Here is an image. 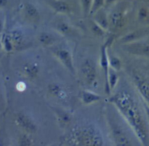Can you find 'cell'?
<instances>
[{"label": "cell", "mask_w": 149, "mask_h": 146, "mask_svg": "<svg viewBox=\"0 0 149 146\" xmlns=\"http://www.w3.org/2000/svg\"><path fill=\"white\" fill-rule=\"evenodd\" d=\"M143 146H149V124L144 101L136 89L130 86L119 88L109 98Z\"/></svg>", "instance_id": "cell-1"}, {"label": "cell", "mask_w": 149, "mask_h": 146, "mask_svg": "<svg viewBox=\"0 0 149 146\" xmlns=\"http://www.w3.org/2000/svg\"><path fill=\"white\" fill-rule=\"evenodd\" d=\"M71 146H104V137L97 124L90 121L76 124L66 137Z\"/></svg>", "instance_id": "cell-2"}, {"label": "cell", "mask_w": 149, "mask_h": 146, "mask_svg": "<svg viewBox=\"0 0 149 146\" xmlns=\"http://www.w3.org/2000/svg\"><path fill=\"white\" fill-rule=\"evenodd\" d=\"M111 107L106 109V119L114 146H133L130 134L125 126L126 121L113 105Z\"/></svg>", "instance_id": "cell-3"}, {"label": "cell", "mask_w": 149, "mask_h": 146, "mask_svg": "<svg viewBox=\"0 0 149 146\" xmlns=\"http://www.w3.org/2000/svg\"><path fill=\"white\" fill-rule=\"evenodd\" d=\"M143 67L132 69L130 78L132 85L141 97L149 106V62Z\"/></svg>", "instance_id": "cell-4"}, {"label": "cell", "mask_w": 149, "mask_h": 146, "mask_svg": "<svg viewBox=\"0 0 149 146\" xmlns=\"http://www.w3.org/2000/svg\"><path fill=\"white\" fill-rule=\"evenodd\" d=\"M80 75L86 86L90 88L95 87L97 83L98 73L96 63L93 58H87L81 62Z\"/></svg>", "instance_id": "cell-5"}, {"label": "cell", "mask_w": 149, "mask_h": 146, "mask_svg": "<svg viewBox=\"0 0 149 146\" xmlns=\"http://www.w3.org/2000/svg\"><path fill=\"white\" fill-rule=\"evenodd\" d=\"M123 49L130 55L149 60V35L137 40L125 43Z\"/></svg>", "instance_id": "cell-6"}, {"label": "cell", "mask_w": 149, "mask_h": 146, "mask_svg": "<svg viewBox=\"0 0 149 146\" xmlns=\"http://www.w3.org/2000/svg\"><path fill=\"white\" fill-rule=\"evenodd\" d=\"M15 123L22 130L28 134H33L37 130L36 121L27 112L20 111L15 115Z\"/></svg>", "instance_id": "cell-7"}, {"label": "cell", "mask_w": 149, "mask_h": 146, "mask_svg": "<svg viewBox=\"0 0 149 146\" xmlns=\"http://www.w3.org/2000/svg\"><path fill=\"white\" fill-rule=\"evenodd\" d=\"M53 55L71 74L75 73L74 58L69 50L63 48H57L53 51Z\"/></svg>", "instance_id": "cell-8"}, {"label": "cell", "mask_w": 149, "mask_h": 146, "mask_svg": "<svg viewBox=\"0 0 149 146\" xmlns=\"http://www.w3.org/2000/svg\"><path fill=\"white\" fill-rule=\"evenodd\" d=\"M127 23V17L125 11L117 7L109 15V29L112 32H116L125 27Z\"/></svg>", "instance_id": "cell-9"}, {"label": "cell", "mask_w": 149, "mask_h": 146, "mask_svg": "<svg viewBox=\"0 0 149 146\" xmlns=\"http://www.w3.org/2000/svg\"><path fill=\"white\" fill-rule=\"evenodd\" d=\"M22 74L29 80H33L37 78L40 72V65L34 61H27L22 65Z\"/></svg>", "instance_id": "cell-10"}, {"label": "cell", "mask_w": 149, "mask_h": 146, "mask_svg": "<svg viewBox=\"0 0 149 146\" xmlns=\"http://www.w3.org/2000/svg\"><path fill=\"white\" fill-rule=\"evenodd\" d=\"M93 20L99 26L108 31L109 29V15L107 12L103 8L97 10L93 14Z\"/></svg>", "instance_id": "cell-11"}, {"label": "cell", "mask_w": 149, "mask_h": 146, "mask_svg": "<svg viewBox=\"0 0 149 146\" xmlns=\"http://www.w3.org/2000/svg\"><path fill=\"white\" fill-rule=\"evenodd\" d=\"M47 92L52 97L60 99H66L67 92L62 85L58 83H49L47 86Z\"/></svg>", "instance_id": "cell-12"}, {"label": "cell", "mask_w": 149, "mask_h": 146, "mask_svg": "<svg viewBox=\"0 0 149 146\" xmlns=\"http://www.w3.org/2000/svg\"><path fill=\"white\" fill-rule=\"evenodd\" d=\"M100 65L102 70L104 72L105 76V85L107 83L108 74L109 70V53L107 50V43L104 44L100 49Z\"/></svg>", "instance_id": "cell-13"}, {"label": "cell", "mask_w": 149, "mask_h": 146, "mask_svg": "<svg viewBox=\"0 0 149 146\" xmlns=\"http://www.w3.org/2000/svg\"><path fill=\"white\" fill-rule=\"evenodd\" d=\"M80 99L85 105H90L101 100L102 96L91 90H84L81 92Z\"/></svg>", "instance_id": "cell-14"}, {"label": "cell", "mask_w": 149, "mask_h": 146, "mask_svg": "<svg viewBox=\"0 0 149 146\" xmlns=\"http://www.w3.org/2000/svg\"><path fill=\"white\" fill-rule=\"evenodd\" d=\"M48 3L52 10L58 13L66 14L71 11V8L68 3L63 0H49Z\"/></svg>", "instance_id": "cell-15"}, {"label": "cell", "mask_w": 149, "mask_h": 146, "mask_svg": "<svg viewBox=\"0 0 149 146\" xmlns=\"http://www.w3.org/2000/svg\"><path fill=\"white\" fill-rule=\"evenodd\" d=\"M54 112L56 115L57 120L61 125L65 126L69 124L71 121V115L67 111L60 109L59 107H55L54 109Z\"/></svg>", "instance_id": "cell-16"}, {"label": "cell", "mask_w": 149, "mask_h": 146, "mask_svg": "<svg viewBox=\"0 0 149 146\" xmlns=\"http://www.w3.org/2000/svg\"><path fill=\"white\" fill-rule=\"evenodd\" d=\"M23 10L26 17L33 21H36L39 18V12L35 7L34 4L30 2H27L24 4Z\"/></svg>", "instance_id": "cell-17"}, {"label": "cell", "mask_w": 149, "mask_h": 146, "mask_svg": "<svg viewBox=\"0 0 149 146\" xmlns=\"http://www.w3.org/2000/svg\"><path fill=\"white\" fill-rule=\"evenodd\" d=\"M11 40L13 42L14 48H18L23 45L24 42V34L23 32L20 29H14L10 32V34Z\"/></svg>", "instance_id": "cell-18"}, {"label": "cell", "mask_w": 149, "mask_h": 146, "mask_svg": "<svg viewBox=\"0 0 149 146\" xmlns=\"http://www.w3.org/2000/svg\"><path fill=\"white\" fill-rule=\"evenodd\" d=\"M38 41L42 45H44L45 47L51 46L53 45L55 42V38L53 36V34L49 33V32H41L38 35Z\"/></svg>", "instance_id": "cell-19"}, {"label": "cell", "mask_w": 149, "mask_h": 146, "mask_svg": "<svg viewBox=\"0 0 149 146\" xmlns=\"http://www.w3.org/2000/svg\"><path fill=\"white\" fill-rule=\"evenodd\" d=\"M55 29L62 35H69L72 33V28L65 21H60L55 24Z\"/></svg>", "instance_id": "cell-20"}, {"label": "cell", "mask_w": 149, "mask_h": 146, "mask_svg": "<svg viewBox=\"0 0 149 146\" xmlns=\"http://www.w3.org/2000/svg\"><path fill=\"white\" fill-rule=\"evenodd\" d=\"M109 66L111 68L113 69L116 70V71L119 72L121 70L122 67V61L120 58L116 55H109Z\"/></svg>", "instance_id": "cell-21"}, {"label": "cell", "mask_w": 149, "mask_h": 146, "mask_svg": "<svg viewBox=\"0 0 149 146\" xmlns=\"http://www.w3.org/2000/svg\"><path fill=\"white\" fill-rule=\"evenodd\" d=\"M1 45H2V48L5 52L11 53L15 49L14 45H13V42L11 40L10 35L5 34L3 36L2 39L1 40Z\"/></svg>", "instance_id": "cell-22"}, {"label": "cell", "mask_w": 149, "mask_h": 146, "mask_svg": "<svg viewBox=\"0 0 149 146\" xmlns=\"http://www.w3.org/2000/svg\"><path fill=\"white\" fill-rule=\"evenodd\" d=\"M81 4L83 14L86 16L90 14L92 4H93V0H81Z\"/></svg>", "instance_id": "cell-23"}, {"label": "cell", "mask_w": 149, "mask_h": 146, "mask_svg": "<svg viewBox=\"0 0 149 146\" xmlns=\"http://www.w3.org/2000/svg\"><path fill=\"white\" fill-rule=\"evenodd\" d=\"M91 30L93 32V33L94 34H95L96 36H104V34H106V31H105L104 29H102L100 26H99L94 20H93V21L91 22Z\"/></svg>", "instance_id": "cell-24"}, {"label": "cell", "mask_w": 149, "mask_h": 146, "mask_svg": "<svg viewBox=\"0 0 149 146\" xmlns=\"http://www.w3.org/2000/svg\"><path fill=\"white\" fill-rule=\"evenodd\" d=\"M105 0H93V4H92L91 11L90 14H94L97 10H100L104 7Z\"/></svg>", "instance_id": "cell-25"}, {"label": "cell", "mask_w": 149, "mask_h": 146, "mask_svg": "<svg viewBox=\"0 0 149 146\" xmlns=\"http://www.w3.org/2000/svg\"><path fill=\"white\" fill-rule=\"evenodd\" d=\"M31 140L28 134H23L19 139V146H30Z\"/></svg>", "instance_id": "cell-26"}, {"label": "cell", "mask_w": 149, "mask_h": 146, "mask_svg": "<svg viewBox=\"0 0 149 146\" xmlns=\"http://www.w3.org/2000/svg\"><path fill=\"white\" fill-rule=\"evenodd\" d=\"M118 0H105L104 7H109V6L113 5V4L116 3Z\"/></svg>", "instance_id": "cell-27"}, {"label": "cell", "mask_w": 149, "mask_h": 146, "mask_svg": "<svg viewBox=\"0 0 149 146\" xmlns=\"http://www.w3.org/2000/svg\"><path fill=\"white\" fill-rule=\"evenodd\" d=\"M7 4V0H0V7H5Z\"/></svg>", "instance_id": "cell-28"}, {"label": "cell", "mask_w": 149, "mask_h": 146, "mask_svg": "<svg viewBox=\"0 0 149 146\" xmlns=\"http://www.w3.org/2000/svg\"><path fill=\"white\" fill-rule=\"evenodd\" d=\"M4 22L1 19H0V34H1L3 32V30H4Z\"/></svg>", "instance_id": "cell-29"}, {"label": "cell", "mask_w": 149, "mask_h": 146, "mask_svg": "<svg viewBox=\"0 0 149 146\" xmlns=\"http://www.w3.org/2000/svg\"><path fill=\"white\" fill-rule=\"evenodd\" d=\"M2 50H3L2 45H1V40H0V52H1V51H2Z\"/></svg>", "instance_id": "cell-30"}, {"label": "cell", "mask_w": 149, "mask_h": 146, "mask_svg": "<svg viewBox=\"0 0 149 146\" xmlns=\"http://www.w3.org/2000/svg\"><path fill=\"white\" fill-rule=\"evenodd\" d=\"M49 146H56V145H55V144H52V145H49Z\"/></svg>", "instance_id": "cell-31"}]
</instances>
